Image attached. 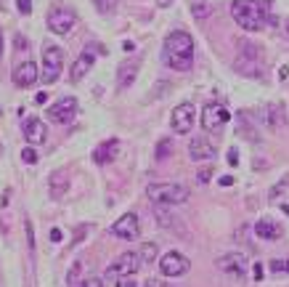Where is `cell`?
<instances>
[{"mask_svg": "<svg viewBox=\"0 0 289 287\" xmlns=\"http://www.w3.org/2000/svg\"><path fill=\"white\" fill-rule=\"evenodd\" d=\"M231 14L241 30L260 32L271 19V0H234Z\"/></svg>", "mask_w": 289, "mask_h": 287, "instance_id": "1", "label": "cell"}, {"mask_svg": "<svg viewBox=\"0 0 289 287\" xmlns=\"http://www.w3.org/2000/svg\"><path fill=\"white\" fill-rule=\"evenodd\" d=\"M146 194L157 205H181V202L189 200L191 192H189V186H183V183H152Z\"/></svg>", "mask_w": 289, "mask_h": 287, "instance_id": "2", "label": "cell"}, {"mask_svg": "<svg viewBox=\"0 0 289 287\" xmlns=\"http://www.w3.org/2000/svg\"><path fill=\"white\" fill-rule=\"evenodd\" d=\"M236 72L247 77H263V59H260V48L252 43H241V51L236 56Z\"/></svg>", "mask_w": 289, "mask_h": 287, "instance_id": "3", "label": "cell"}, {"mask_svg": "<svg viewBox=\"0 0 289 287\" xmlns=\"http://www.w3.org/2000/svg\"><path fill=\"white\" fill-rule=\"evenodd\" d=\"M61 69H64V51L53 43H43V80H45V85L59 82Z\"/></svg>", "mask_w": 289, "mask_h": 287, "instance_id": "4", "label": "cell"}, {"mask_svg": "<svg viewBox=\"0 0 289 287\" xmlns=\"http://www.w3.org/2000/svg\"><path fill=\"white\" fill-rule=\"evenodd\" d=\"M141 255L138 253H122L114 263L106 268V279H125V276H133L138 268H141Z\"/></svg>", "mask_w": 289, "mask_h": 287, "instance_id": "5", "label": "cell"}, {"mask_svg": "<svg viewBox=\"0 0 289 287\" xmlns=\"http://www.w3.org/2000/svg\"><path fill=\"white\" fill-rule=\"evenodd\" d=\"M257 117V123L260 125H265L268 131H276L278 125H284L286 123V112H284V104H276V101H268V104H263L255 112Z\"/></svg>", "mask_w": 289, "mask_h": 287, "instance_id": "6", "label": "cell"}, {"mask_svg": "<svg viewBox=\"0 0 289 287\" xmlns=\"http://www.w3.org/2000/svg\"><path fill=\"white\" fill-rule=\"evenodd\" d=\"M165 53H173V56H194V38L189 32H170L165 40Z\"/></svg>", "mask_w": 289, "mask_h": 287, "instance_id": "7", "label": "cell"}, {"mask_svg": "<svg viewBox=\"0 0 289 287\" xmlns=\"http://www.w3.org/2000/svg\"><path fill=\"white\" fill-rule=\"evenodd\" d=\"M194 117H197V109H194V104H189V101H183V104H178L173 109V115H170V125H173V131L175 133H189L191 128H194Z\"/></svg>", "mask_w": 289, "mask_h": 287, "instance_id": "8", "label": "cell"}, {"mask_svg": "<svg viewBox=\"0 0 289 287\" xmlns=\"http://www.w3.org/2000/svg\"><path fill=\"white\" fill-rule=\"evenodd\" d=\"M189 268H191V261L183 253H175V250H170V253H165L160 258V271L165 276H183Z\"/></svg>", "mask_w": 289, "mask_h": 287, "instance_id": "9", "label": "cell"}, {"mask_svg": "<svg viewBox=\"0 0 289 287\" xmlns=\"http://www.w3.org/2000/svg\"><path fill=\"white\" fill-rule=\"evenodd\" d=\"M77 24V16L69 8H53L48 14V30L56 32V35H69Z\"/></svg>", "mask_w": 289, "mask_h": 287, "instance_id": "10", "label": "cell"}, {"mask_svg": "<svg viewBox=\"0 0 289 287\" xmlns=\"http://www.w3.org/2000/svg\"><path fill=\"white\" fill-rule=\"evenodd\" d=\"M228 109L223 107V104H215V101H210L207 107L202 109V125H204V131H220L223 125L228 123Z\"/></svg>", "mask_w": 289, "mask_h": 287, "instance_id": "11", "label": "cell"}, {"mask_svg": "<svg viewBox=\"0 0 289 287\" xmlns=\"http://www.w3.org/2000/svg\"><path fill=\"white\" fill-rule=\"evenodd\" d=\"M74 115H77V99H61V101H56V104L48 107V120L51 123H61V125H67L74 120Z\"/></svg>", "mask_w": 289, "mask_h": 287, "instance_id": "12", "label": "cell"}, {"mask_svg": "<svg viewBox=\"0 0 289 287\" xmlns=\"http://www.w3.org/2000/svg\"><path fill=\"white\" fill-rule=\"evenodd\" d=\"M111 234L117 239H127V242H133L141 234V224H138V216L135 213H125L119 221H114V226H111Z\"/></svg>", "mask_w": 289, "mask_h": 287, "instance_id": "13", "label": "cell"}, {"mask_svg": "<svg viewBox=\"0 0 289 287\" xmlns=\"http://www.w3.org/2000/svg\"><path fill=\"white\" fill-rule=\"evenodd\" d=\"M215 266L220 268L223 274H234V276H241L247 271V258L241 255V253H226V255H220Z\"/></svg>", "mask_w": 289, "mask_h": 287, "instance_id": "14", "label": "cell"}, {"mask_svg": "<svg viewBox=\"0 0 289 287\" xmlns=\"http://www.w3.org/2000/svg\"><path fill=\"white\" fill-rule=\"evenodd\" d=\"M24 138H27V144H32V146L45 144L48 131H45V123H43L40 117H27V123H24Z\"/></svg>", "mask_w": 289, "mask_h": 287, "instance_id": "15", "label": "cell"}, {"mask_svg": "<svg viewBox=\"0 0 289 287\" xmlns=\"http://www.w3.org/2000/svg\"><path fill=\"white\" fill-rule=\"evenodd\" d=\"M14 82H16V88H32L37 82V67L32 61H22L14 69Z\"/></svg>", "mask_w": 289, "mask_h": 287, "instance_id": "16", "label": "cell"}, {"mask_svg": "<svg viewBox=\"0 0 289 287\" xmlns=\"http://www.w3.org/2000/svg\"><path fill=\"white\" fill-rule=\"evenodd\" d=\"M93 64H96V56H93L90 51H82L80 56L74 59L72 69H69V77H72V82H80V80L85 77L90 69H93Z\"/></svg>", "mask_w": 289, "mask_h": 287, "instance_id": "17", "label": "cell"}, {"mask_svg": "<svg viewBox=\"0 0 289 287\" xmlns=\"http://www.w3.org/2000/svg\"><path fill=\"white\" fill-rule=\"evenodd\" d=\"M189 154L191 160H212L215 157V144L207 141V138H194L189 144Z\"/></svg>", "mask_w": 289, "mask_h": 287, "instance_id": "18", "label": "cell"}, {"mask_svg": "<svg viewBox=\"0 0 289 287\" xmlns=\"http://www.w3.org/2000/svg\"><path fill=\"white\" fill-rule=\"evenodd\" d=\"M117 152H119V141H117V138H109V141H104V144L96 146L93 160H96L98 165H109V162L117 157Z\"/></svg>", "mask_w": 289, "mask_h": 287, "instance_id": "19", "label": "cell"}, {"mask_svg": "<svg viewBox=\"0 0 289 287\" xmlns=\"http://www.w3.org/2000/svg\"><path fill=\"white\" fill-rule=\"evenodd\" d=\"M138 59H133V61H125L122 67H119V72H117V80H119V88H130L133 85V80H135V75H138Z\"/></svg>", "mask_w": 289, "mask_h": 287, "instance_id": "20", "label": "cell"}, {"mask_svg": "<svg viewBox=\"0 0 289 287\" xmlns=\"http://www.w3.org/2000/svg\"><path fill=\"white\" fill-rule=\"evenodd\" d=\"M255 234L263 237V239H278V237H281V226L273 224L271 218H260L255 224Z\"/></svg>", "mask_w": 289, "mask_h": 287, "instance_id": "21", "label": "cell"}, {"mask_svg": "<svg viewBox=\"0 0 289 287\" xmlns=\"http://www.w3.org/2000/svg\"><path fill=\"white\" fill-rule=\"evenodd\" d=\"M165 64L178 72H189L194 67V56H173V53H165Z\"/></svg>", "mask_w": 289, "mask_h": 287, "instance_id": "22", "label": "cell"}, {"mask_svg": "<svg viewBox=\"0 0 289 287\" xmlns=\"http://www.w3.org/2000/svg\"><path fill=\"white\" fill-rule=\"evenodd\" d=\"M67 186H69V178H67V173H53V178H51V194H53L56 200L67 194Z\"/></svg>", "mask_w": 289, "mask_h": 287, "instance_id": "23", "label": "cell"}, {"mask_svg": "<svg viewBox=\"0 0 289 287\" xmlns=\"http://www.w3.org/2000/svg\"><path fill=\"white\" fill-rule=\"evenodd\" d=\"M191 14L197 16V19H207V16L212 14V6L207 3V0H199V3H191Z\"/></svg>", "mask_w": 289, "mask_h": 287, "instance_id": "24", "label": "cell"}, {"mask_svg": "<svg viewBox=\"0 0 289 287\" xmlns=\"http://www.w3.org/2000/svg\"><path fill=\"white\" fill-rule=\"evenodd\" d=\"M80 274H82V261H74L72 268H69V274H67V284H69V287H77Z\"/></svg>", "mask_w": 289, "mask_h": 287, "instance_id": "25", "label": "cell"}, {"mask_svg": "<svg viewBox=\"0 0 289 287\" xmlns=\"http://www.w3.org/2000/svg\"><path fill=\"white\" fill-rule=\"evenodd\" d=\"M170 154H173V141L170 138H162V141L157 144V160H167Z\"/></svg>", "mask_w": 289, "mask_h": 287, "instance_id": "26", "label": "cell"}, {"mask_svg": "<svg viewBox=\"0 0 289 287\" xmlns=\"http://www.w3.org/2000/svg\"><path fill=\"white\" fill-rule=\"evenodd\" d=\"M138 255H141V261L152 263L154 258H157V245H154V242H146V245L141 247V253H138Z\"/></svg>", "mask_w": 289, "mask_h": 287, "instance_id": "27", "label": "cell"}, {"mask_svg": "<svg viewBox=\"0 0 289 287\" xmlns=\"http://www.w3.org/2000/svg\"><path fill=\"white\" fill-rule=\"evenodd\" d=\"M93 3H96V8H98L101 14H111V11L117 8L119 0H93Z\"/></svg>", "mask_w": 289, "mask_h": 287, "instance_id": "28", "label": "cell"}, {"mask_svg": "<svg viewBox=\"0 0 289 287\" xmlns=\"http://www.w3.org/2000/svg\"><path fill=\"white\" fill-rule=\"evenodd\" d=\"M268 268H271L273 274H289V261H278L276 258V261L268 263Z\"/></svg>", "mask_w": 289, "mask_h": 287, "instance_id": "29", "label": "cell"}, {"mask_svg": "<svg viewBox=\"0 0 289 287\" xmlns=\"http://www.w3.org/2000/svg\"><path fill=\"white\" fill-rule=\"evenodd\" d=\"M22 160H24L27 165H32V162H37V152L32 149V146H27V149L22 152Z\"/></svg>", "mask_w": 289, "mask_h": 287, "instance_id": "30", "label": "cell"}, {"mask_svg": "<svg viewBox=\"0 0 289 287\" xmlns=\"http://www.w3.org/2000/svg\"><path fill=\"white\" fill-rule=\"evenodd\" d=\"M16 8H19L24 16H30V14H32V0H16Z\"/></svg>", "mask_w": 289, "mask_h": 287, "instance_id": "31", "label": "cell"}, {"mask_svg": "<svg viewBox=\"0 0 289 287\" xmlns=\"http://www.w3.org/2000/svg\"><path fill=\"white\" fill-rule=\"evenodd\" d=\"M210 178H212V165H210V168H202V170L197 173V181H199V183H207Z\"/></svg>", "mask_w": 289, "mask_h": 287, "instance_id": "32", "label": "cell"}, {"mask_svg": "<svg viewBox=\"0 0 289 287\" xmlns=\"http://www.w3.org/2000/svg\"><path fill=\"white\" fill-rule=\"evenodd\" d=\"M286 189H289V178H284L281 183H276V186L271 189V197H278V194H284Z\"/></svg>", "mask_w": 289, "mask_h": 287, "instance_id": "33", "label": "cell"}, {"mask_svg": "<svg viewBox=\"0 0 289 287\" xmlns=\"http://www.w3.org/2000/svg\"><path fill=\"white\" fill-rule=\"evenodd\" d=\"M80 287H104V282H101V279H98V276H88V279H85V282H82Z\"/></svg>", "mask_w": 289, "mask_h": 287, "instance_id": "34", "label": "cell"}, {"mask_svg": "<svg viewBox=\"0 0 289 287\" xmlns=\"http://www.w3.org/2000/svg\"><path fill=\"white\" fill-rule=\"evenodd\" d=\"M226 160H228V165H239V152H236V149H228Z\"/></svg>", "mask_w": 289, "mask_h": 287, "instance_id": "35", "label": "cell"}, {"mask_svg": "<svg viewBox=\"0 0 289 287\" xmlns=\"http://www.w3.org/2000/svg\"><path fill=\"white\" fill-rule=\"evenodd\" d=\"M252 276H255V282L263 279V266H260V263H255V266H252Z\"/></svg>", "mask_w": 289, "mask_h": 287, "instance_id": "36", "label": "cell"}, {"mask_svg": "<svg viewBox=\"0 0 289 287\" xmlns=\"http://www.w3.org/2000/svg\"><path fill=\"white\" fill-rule=\"evenodd\" d=\"M64 234H61V229H51V242H61Z\"/></svg>", "mask_w": 289, "mask_h": 287, "instance_id": "37", "label": "cell"}, {"mask_svg": "<svg viewBox=\"0 0 289 287\" xmlns=\"http://www.w3.org/2000/svg\"><path fill=\"white\" fill-rule=\"evenodd\" d=\"M117 284H119V287H138L133 279H130V276H125V279H117Z\"/></svg>", "mask_w": 289, "mask_h": 287, "instance_id": "38", "label": "cell"}, {"mask_svg": "<svg viewBox=\"0 0 289 287\" xmlns=\"http://www.w3.org/2000/svg\"><path fill=\"white\" fill-rule=\"evenodd\" d=\"M45 101H48V93H45V90H40V93L35 96V104H45Z\"/></svg>", "mask_w": 289, "mask_h": 287, "instance_id": "39", "label": "cell"}, {"mask_svg": "<svg viewBox=\"0 0 289 287\" xmlns=\"http://www.w3.org/2000/svg\"><path fill=\"white\" fill-rule=\"evenodd\" d=\"M220 186H234V178H231V175H223V178H220Z\"/></svg>", "mask_w": 289, "mask_h": 287, "instance_id": "40", "label": "cell"}, {"mask_svg": "<svg viewBox=\"0 0 289 287\" xmlns=\"http://www.w3.org/2000/svg\"><path fill=\"white\" fill-rule=\"evenodd\" d=\"M146 287H170V284H165V282H157V279H149Z\"/></svg>", "mask_w": 289, "mask_h": 287, "instance_id": "41", "label": "cell"}, {"mask_svg": "<svg viewBox=\"0 0 289 287\" xmlns=\"http://www.w3.org/2000/svg\"><path fill=\"white\" fill-rule=\"evenodd\" d=\"M122 48H125V51H133V48H135V43H133V40H125V43H122Z\"/></svg>", "mask_w": 289, "mask_h": 287, "instance_id": "42", "label": "cell"}, {"mask_svg": "<svg viewBox=\"0 0 289 287\" xmlns=\"http://www.w3.org/2000/svg\"><path fill=\"white\" fill-rule=\"evenodd\" d=\"M278 77H281V80L289 77V67H281V69H278Z\"/></svg>", "mask_w": 289, "mask_h": 287, "instance_id": "43", "label": "cell"}, {"mask_svg": "<svg viewBox=\"0 0 289 287\" xmlns=\"http://www.w3.org/2000/svg\"><path fill=\"white\" fill-rule=\"evenodd\" d=\"M170 3H173V0H157V6H160V8H167Z\"/></svg>", "mask_w": 289, "mask_h": 287, "instance_id": "44", "label": "cell"}, {"mask_svg": "<svg viewBox=\"0 0 289 287\" xmlns=\"http://www.w3.org/2000/svg\"><path fill=\"white\" fill-rule=\"evenodd\" d=\"M284 32L289 35V16H286V19H284Z\"/></svg>", "mask_w": 289, "mask_h": 287, "instance_id": "45", "label": "cell"}, {"mask_svg": "<svg viewBox=\"0 0 289 287\" xmlns=\"http://www.w3.org/2000/svg\"><path fill=\"white\" fill-rule=\"evenodd\" d=\"M281 210H284V213H286V216H289V205H281Z\"/></svg>", "mask_w": 289, "mask_h": 287, "instance_id": "46", "label": "cell"}, {"mask_svg": "<svg viewBox=\"0 0 289 287\" xmlns=\"http://www.w3.org/2000/svg\"><path fill=\"white\" fill-rule=\"evenodd\" d=\"M0 51H3V35H0Z\"/></svg>", "mask_w": 289, "mask_h": 287, "instance_id": "47", "label": "cell"}, {"mask_svg": "<svg viewBox=\"0 0 289 287\" xmlns=\"http://www.w3.org/2000/svg\"><path fill=\"white\" fill-rule=\"evenodd\" d=\"M0 115H3V109H0Z\"/></svg>", "mask_w": 289, "mask_h": 287, "instance_id": "48", "label": "cell"}]
</instances>
